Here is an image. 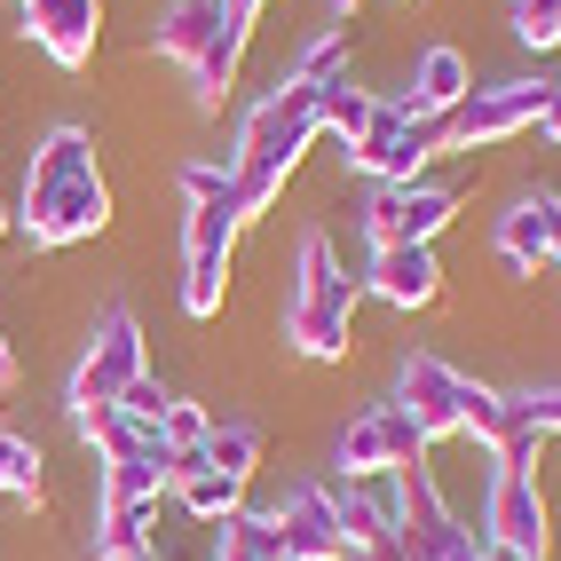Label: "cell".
I'll return each instance as SVG.
<instances>
[{
    "mask_svg": "<svg viewBox=\"0 0 561 561\" xmlns=\"http://www.w3.org/2000/svg\"><path fill=\"white\" fill-rule=\"evenodd\" d=\"M506 403H514L538 435H553V427H561V388H530V396H506Z\"/></svg>",
    "mask_w": 561,
    "mask_h": 561,
    "instance_id": "30",
    "label": "cell"
},
{
    "mask_svg": "<svg viewBox=\"0 0 561 561\" xmlns=\"http://www.w3.org/2000/svg\"><path fill=\"white\" fill-rule=\"evenodd\" d=\"M261 9H270V0H261Z\"/></svg>",
    "mask_w": 561,
    "mask_h": 561,
    "instance_id": "39",
    "label": "cell"
},
{
    "mask_svg": "<svg viewBox=\"0 0 561 561\" xmlns=\"http://www.w3.org/2000/svg\"><path fill=\"white\" fill-rule=\"evenodd\" d=\"M9 221H16V206H9V198H0V238H9Z\"/></svg>",
    "mask_w": 561,
    "mask_h": 561,
    "instance_id": "36",
    "label": "cell"
},
{
    "mask_svg": "<svg viewBox=\"0 0 561 561\" xmlns=\"http://www.w3.org/2000/svg\"><path fill=\"white\" fill-rule=\"evenodd\" d=\"M238 230H245V221H238L230 198H198L191 214H182V309H191V317H221Z\"/></svg>",
    "mask_w": 561,
    "mask_h": 561,
    "instance_id": "3",
    "label": "cell"
},
{
    "mask_svg": "<svg viewBox=\"0 0 561 561\" xmlns=\"http://www.w3.org/2000/svg\"><path fill=\"white\" fill-rule=\"evenodd\" d=\"M364 293H380L388 309H435V293H443V261H435V245H371Z\"/></svg>",
    "mask_w": 561,
    "mask_h": 561,
    "instance_id": "12",
    "label": "cell"
},
{
    "mask_svg": "<svg viewBox=\"0 0 561 561\" xmlns=\"http://www.w3.org/2000/svg\"><path fill=\"white\" fill-rule=\"evenodd\" d=\"M482 546L499 561H546L553 530H546V491L530 467H491V499H482Z\"/></svg>",
    "mask_w": 561,
    "mask_h": 561,
    "instance_id": "4",
    "label": "cell"
},
{
    "mask_svg": "<svg viewBox=\"0 0 561 561\" xmlns=\"http://www.w3.org/2000/svg\"><path fill=\"white\" fill-rule=\"evenodd\" d=\"M467 88H474L467 56H459L451 41H435L420 64H411V95H403V111H411V119H443V111L467 103Z\"/></svg>",
    "mask_w": 561,
    "mask_h": 561,
    "instance_id": "14",
    "label": "cell"
},
{
    "mask_svg": "<svg viewBox=\"0 0 561 561\" xmlns=\"http://www.w3.org/2000/svg\"><path fill=\"white\" fill-rule=\"evenodd\" d=\"M151 522H159V506H103L95 514V561L151 553Z\"/></svg>",
    "mask_w": 561,
    "mask_h": 561,
    "instance_id": "22",
    "label": "cell"
},
{
    "mask_svg": "<svg viewBox=\"0 0 561 561\" xmlns=\"http://www.w3.org/2000/svg\"><path fill=\"white\" fill-rule=\"evenodd\" d=\"M443 561H499V553H491V546H482V530H467V538H459L451 553H443Z\"/></svg>",
    "mask_w": 561,
    "mask_h": 561,
    "instance_id": "32",
    "label": "cell"
},
{
    "mask_svg": "<svg viewBox=\"0 0 561 561\" xmlns=\"http://www.w3.org/2000/svg\"><path fill=\"white\" fill-rule=\"evenodd\" d=\"M0 491L9 499H41V451H32L24 435L0 427Z\"/></svg>",
    "mask_w": 561,
    "mask_h": 561,
    "instance_id": "26",
    "label": "cell"
},
{
    "mask_svg": "<svg viewBox=\"0 0 561 561\" xmlns=\"http://www.w3.org/2000/svg\"><path fill=\"white\" fill-rule=\"evenodd\" d=\"M451 214H459V191L451 182H380L364 206V238L371 245H435L443 230H451Z\"/></svg>",
    "mask_w": 561,
    "mask_h": 561,
    "instance_id": "6",
    "label": "cell"
},
{
    "mask_svg": "<svg viewBox=\"0 0 561 561\" xmlns=\"http://www.w3.org/2000/svg\"><path fill=\"white\" fill-rule=\"evenodd\" d=\"M285 341L301 348L309 364H341L356 341V317L348 309H324V301H285Z\"/></svg>",
    "mask_w": 561,
    "mask_h": 561,
    "instance_id": "18",
    "label": "cell"
},
{
    "mask_svg": "<svg viewBox=\"0 0 561 561\" xmlns=\"http://www.w3.org/2000/svg\"><path fill=\"white\" fill-rule=\"evenodd\" d=\"M396 403L411 411V427H420L427 443H443V435L499 443V427H506V396H491L482 380H467V371L443 364V356H403V371H396Z\"/></svg>",
    "mask_w": 561,
    "mask_h": 561,
    "instance_id": "2",
    "label": "cell"
},
{
    "mask_svg": "<svg viewBox=\"0 0 561 561\" xmlns=\"http://www.w3.org/2000/svg\"><path fill=\"white\" fill-rule=\"evenodd\" d=\"M24 9H32V0H24Z\"/></svg>",
    "mask_w": 561,
    "mask_h": 561,
    "instance_id": "40",
    "label": "cell"
},
{
    "mask_svg": "<svg viewBox=\"0 0 561 561\" xmlns=\"http://www.w3.org/2000/svg\"><path fill=\"white\" fill-rule=\"evenodd\" d=\"M142 324L135 309H103L95 317V341L80 356V371H71V411H103V403H119L135 380H142Z\"/></svg>",
    "mask_w": 561,
    "mask_h": 561,
    "instance_id": "5",
    "label": "cell"
},
{
    "mask_svg": "<svg viewBox=\"0 0 561 561\" xmlns=\"http://www.w3.org/2000/svg\"><path fill=\"white\" fill-rule=\"evenodd\" d=\"M206 467L214 474H230L238 491L261 474V427L253 420H214V435H206Z\"/></svg>",
    "mask_w": 561,
    "mask_h": 561,
    "instance_id": "21",
    "label": "cell"
},
{
    "mask_svg": "<svg viewBox=\"0 0 561 561\" xmlns=\"http://www.w3.org/2000/svg\"><path fill=\"white\" fill-rule=\"evenodd\" d=\"M9 380H16V348H9V341H0V388H9Z\"/></svg>",
    "mask_w": 561,
    "mask_h": 561,
    "instance_id": "34",
    "label": "cell"
},
{
    "mask_svg": "<svg viewBox=\"0 0 561 561\" xmlns=\"http://www.w3.org/2000/svg\"><path fill=\"white\" fill-rule=\"evenodd\" d=\"M127 561H159V553H127Z\"/></svg>",
    "mask_w": 561,
    "mask_h": 561,
    "instance_id": "38",
    "label": "cell"
},
{
    "mask_svg": "<svg viewBox=\"0 0 561 561\" xmlns=\"http://www.w3.org/2000/svg\"><path fill=\"white\" fill-rule=\"evenodd\" d=\"M546 80H506V88H467L459 111H443V151H491V142L538 127Z\"/></svg>",
    "mask_w": 561,
    "mask_h": 561,
    "instance_id": "7",
    "label": "cell"
},
{
    "mask_svg": "<svg viewBox=\"0 0 561 561\" xmlns=\"http://www.w3.org/2000/svg\"><path fill=\"white\" fill-rule=\"evenodd\" d=\"M198 198H230V167H182V206H198Z\"/></svg>",
    "mask_w": 561,
    "mask_h": 561,
    "instance_id": "29",
    "label": "cell"
},
{
    "mask_svg": "<svg viewBox=\"0 0 561 561\" xmlns=\"http://www.w3.org/2000/svg\"><path fill=\"white\" fill-rule=\"evenodd\" d=\"M499 261L514 277H538L561 261V198L553 191H530V198H514L499 214Z\"/></svg>",
    "mask_w": 561,
    "mask_h": 561,
    "instance_id": "11",
    "label": "cell"
},
{
    "mask_svg": "<svg viewBox=\"0 0 561 561\" xmlns=\"http://www.w3.org/2000/svg\"><path fill=\"white\" fill-rule=\"evenodd\" d=\"M324 9H332V16H356V0H324Z\"/></svg>",
    "mask_w": 561,
    "mask_h": 561,
    "instance_id": "35",
    "label": "cell"
},
{
    "mask_svg": "<svg viewBox=\"0 0 561 561\" xmlns=\"http://www.w3.org/2000/svg\"><path fill=\"white\" fill-rule=\"evenodd\" d=\"M16 221L32 230V245H48V253L95 238L111 221V191H103V167H95V135L88 127H48V142L24 167Z\"/></svg>",
    "mask_w": 561,
    "mask_h": 561,
    "instance_id": "1",
    "label": "cell"
},
{
    "mask_svg": "<svg viewBox=\"0 0 561 561\" xmlns=\"http://www.w3.org/2000/svg\"><path fill=\"white\" fill-rule=\"evenodd\" d=\"M435 151H443V119H411L403 103H380L371 135L348 142V167H364L371 182H420Z\"/></svg>",
    "mask_w": 561,
    "mask_h": 561,
    "instance_id": "9",
    "label": "cell"
},
{
    "mask_svg": "<svg viewBox=\"0 0 561 561\" xmlns=\"http://www.w3.org/2000/svg\"><path fill=\"white\" fill-rule=\"evenodd\" d=\"M174 499H182V514H198V522H230V514L245 506V491H238L230 474H214V467L182 474V482H174Z\"/></svg>",
    "mask_w": 561,
    "mask_h": 561,
    "instance_id": "24",
    "label": "cell"
},
{
    "mask_svg": "<svg viewBox=\"0 0 561 561\" xmlns=\"http://www.w3.org/2000/svg\"><path fill=\"white\" fill-rule=\"evenodd\" d=\"M270 522H277V538H285L293 561H341V553H348L341 514H332V491H324V482H301V491H293Z\"/></svg>",
    "mask_w": 561,
    "mask_h": 561,
    "instance_id": "13",
    "label": "cell"
},
{
    "mask_svg": "<svg viewBox=\"0 0 561 561\" xmlns=\"http://www.w3.org/2000/svg\"><path fill=\"white\" fill-rule=\"evenodd\" d=\"M167 403H174V396H167V388L151 380V371H142V380H135V388L119 396V411H127V420H142V427H159V420H167Z\"/></svg>",
    "mask_w": 561,
    "mask_h": 561,
    "instance_id": "28",
    "label": "cell"
},
{
    "mask_svg": "<svg viewBox=\"0 0 561 561\" xmlns=\"http://www.w3.org/2000/svg\"><path fill=\"white\" fill-rule=\"evenodd\" d=\"M341 561H403V546H396V538H380V546H348Z\"/></svg>",
    "mask_w": 561,
    "mask_h": 561,
    "instance_id": "33",
    "label": "cell"
},
{
    "mask_svg": "<svg viewBox=\"0 0 561 561\" xmlns=\"http://www.w3.org/2000/svg\"><path fill=\"white\" fill-rule=\"evenodd\" d=\"M221 9H230V0H174V9L159 16V56L191 71V64L214 48V32H221Z\"/></svg>",
    "mask_w": 561,
    "mask_h": 561,
    "instance_id": "19",
    "label": "cell"
},
{
    "mask_svg": "<svg viewBox=\"0 0 561 561\" xmlns=\"http://www.w3.org/2000/svg\"><path fill=\"white\" fill-rule=\"evenodd\" d=\"M332 514H341V538H348V546L396 538V474H380V482H341V491H332Z\"/></svg>",
    "mask_w": 561,
    "mask_h": 561,
    "instance_id": "15",
    "label": "cell"
},
{
    "mask_svg": "<svg viewBox=\"0 0 561 561\" xmlns=\"http://www.w3.org/2000/svg\"><path fill=\"white\" fill-rule=\"evenodd\" d=\"M403 467H427V435L411 427L403 403H380L348 420L341 435V482H380V474H403Z\"/></svg>",
    "mask_w": 561,
    "mask_h": 561,
    "instance_id": "8",
    "label": "cell"
},
{
    "mask_svg": "<svg viewBox=\"0 0 561 561\" xmlns=\"http://www.w3.org/2000/svg\"><path fill=\"white\" fill-rule=\"evenodd\" d=\"M238 9H253V16H261V0H238Z\"/></svg>",
    "mask_w": 561,
    "mask_h": 561,
    "instance_id": "37",
    "label": "cell"
},
{
    "mask_svg": "<svg viewBox=\"0 0 561 561\" xmlns=\"http://www.w3.org/2000/svg\"><path fill=\"white\" fill-rule=\"evenodd\" d=\"M356 293H364V277H348L341 253H332V238L309 230V238H301V277H293V301H324V309H348V317H356Z\"/></svg>",
    "mask_w": 561,
    "mask_h": 561,
    "instance_id": "17",
    "label": "cell"
},
{
    "mask_svg": "<svg viewBox=\"0 0 561 561\" xmlns=\"http://www.w3.org/2000/svg\"><path fill=\"white\" fill-rule=\"evenodd\" d=\"M214 561H293L285 553V538H277V522L270 514H230V522H221V546H214Z\"/></svg>",
    "mask_w": 561,
    "mask_h": 561,
    "instance_id": "23",
    "label": "cell"
},
{
    "mask_svg": "<svg viewBox=\"0 0 561 561\" xmlns=\"http://www.w3.org/2000/svg\"><path fill=\"white\" fill-rule=\"evenodd\" d=\"M538 135L561 142V88H553V80H546V103H538Z\"/></svg>",
    "mask_w": 561,
    "mask_h": 561,
    "instance_id": "31",
    "label": "cell"
},
{
    "mask_svg": "<svg viewBox=\"0 0 561 561\" xmlns=\"http://www.w3.org/2000/svg\"><path fill=\"white\" fill-rule=\"evenodd\" d=\"M514 41L522 48H561V0H514Z\"/></svg>",
    "mask_w": 561,
    "mask_h": 561,
    "instance_id": "27",
    "label": "cell"
},
{
    "mask_svg": "<svg viewBox=\"0 0 561 561\" xmlns=\"http://www.w3.org/2000/svg\"><path fill=\"white\" fill-rule=\"evenodd\" d=\"M24 32H32V48H41L48 64L88 71L95 64V41H103V0H32Z\"/></svg>",
    "mask_w": 561,
    "mask_h": 561,
    "instance_id": "10",
    "label": "cell"
},
{
    "mask_svg": "<svg viewBox=\"0 0 561 561\" xmlns=\"http://www.w3.org/2000/svg\"><path fill=\"white\" fill-rule=\"evenodd\" d=\"M245 41H253V9H238V0H230V9H221V32H214V48L191 64V95L214 111L221 95H230V80H238V56H245Z\"/></svg>",
    "mask_w": 561,
    "mask_h": 561,
    "instance_id": "16",
    "label": "cell"
},
{
    "mask_svg": "<svg viewBox=\"0 0 561 561\" xmlns=\"http://www.w3.org/2000/svg\"><path fill=\"white\" fill-rule=\"evenodd\" d=\"M348 71V24H332V32H317V41L301 48V64L285 71V80H301V88H324V80H341Z\"/></svg>",
    "mask_w": 561,
    "mask_h": 561,
    "instance_id": "25",
    "label": "cell"
},
{
    "mask_svg": "<svg viewBox=\"0 0 561 561\" xmlns=\"http://www.w3.org/2000/svg\"><path fill=\"white\" fill-rule=\"evenodd\" d=\"M371 119H380V95H371V88H348V71L317 88V127H324V135L364 142V135H371Z\"/></svg>",
    "mask_w": 561,
    "mask_h": 561,
    "instance_id": "20",
    "label": "cell"
}]
</instances>
